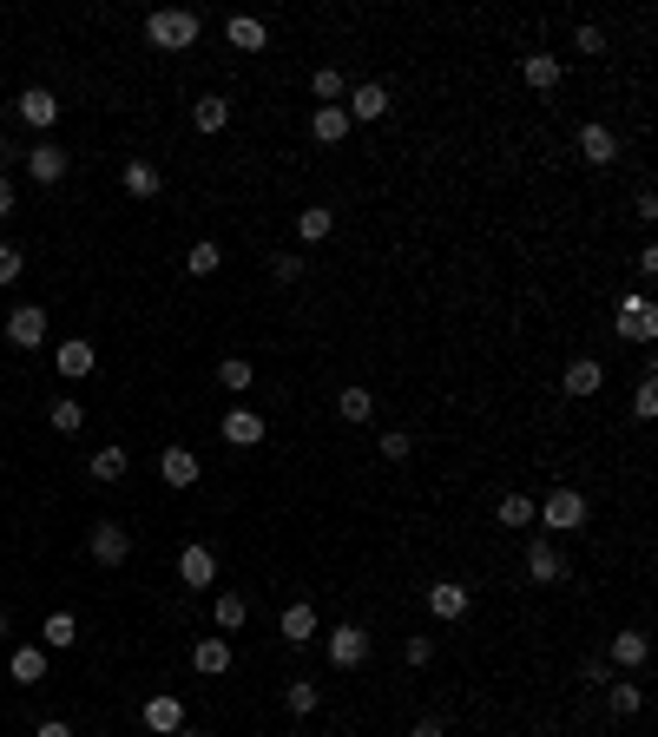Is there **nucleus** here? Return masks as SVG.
<instances>
[{"mask_svg": "<svg viewBox=\"0 0 658 737\" xmlns=\"http://www.w3.org/2000/svg\"><path fill=\"white\" fill-rule=\"evenodd\" d=\"M586 514H593V507H586V494H580V487H553L547 501L533 507V520H540L547 534H580V527H586Z\"/></svg>", "mask_w": 658, "mask_h": 737, "instance_id": "obj_1", "label": "nucleus"}, {"mask_svg": "<svg viewBox=\"0 0 658 737\" xmlns=\"http://www.w3.org/2000/svg\"><path fill=\"white\" fill-rule=\"evenodd\" d=\"M145 40H152V47H165V53L198 47V14H191V7H158V14L145 20Z\"/></svg>", "mask_w": 658, "mask_h": 737, "instance_id": "obj_2", "label": "nucleus"}, {"mask_svg": "<svg viewBox=\"0 0 658 737\" xmlns=\"http://www.w3.org/2000/svg\"><path fill=\"white\" fill-rule=\"evenodd\" d=\"M47 330H53V316L40 310V303H14V310H7V343L14 349H40Z\"/></svg>", "mask_w": 658, "mask_h": 737, "instance_id": "obj_3", "label": "nucleus"}, {"mask_svg": "<svg viewBox=\"0 0 658 737\" xmlns=\"http://www.w3.org/2000/svg\"><path fill=\"white\" fill-rule=\"evenodd\" d=\"M619 336H632V343H658V303L652 297H619Z\"/></svg>", "mask_w": 658, "mask_h": 737, "instance_id": "obj_4", "label": "nucleus"}, {"mask_svg": "<svg viewBox=\"0 0 658 737\" xmlns=\"http://www.w3.org/2000/svg\"><path fill=\"white\" fill-rule=\"evenodd\" d=\"M178 580H185L191 593H211V586H218V553H211V547H198V540H191V547L178 553Z\"/></svg>", "mask_w": 658, "mask_h": 737, "instance_id": "obj_5", "label": "nucleus"}, {"mask_svg": "<svg viewBox=\"0 0 658 737\" xmlns=\"http://www.w3.org/2000/svg\"><path fill=\"white\" fill-rule=\"evenodd\" d=\"M468 606H474V593L461 580H435L428 586V612H435L441 626H455V619H468Z\"/></svg>", "mask_w": 658, "mask_h": 737, "instance_id": "obj_6", "label": "nucleus"}, {"mask_svg": "<svg viewBox=\"0 0 658 737\" xmlns=\"http://www.w3.org/2000/svg\"><path fill=\"white\" fill-rule=\"evenodd\" d=\"M362 659H369V632H362V626H336V632H329V665H336V672H356Z\"/></svg>", "mask_w": 658, "mask_h": 737, "instance_id": "obj_7", "label": "nucleus"}, {"mask_svg": "<svg viewBox=\"0 0 658 737\" xmlns=\"http://www.w3.org/2000/svg\"><path fill=\"white\" fill-rule=\"evenodd\" d=\"M126 553H132L126 527H119V520H93V560L99 566H126Z\"/></svg>", "mask_w": 658, "mask_h": 737, "instance_id": "obj_8", "label": "nucleus"}, {"mask_svg": "<svg viewBox=\"0 0 658 737\" xmlns=\"http://www.w3.org/2000/svg\"><path fill=\"white\" fill-rule=\"evenodd\" d=\"M527 580H533V586H553V580H566V560H560V547H553L547 534H540V540L527 547Z\"/></svg>", "mask_w": 658, "mask_h": 737, "instance_id": "obj_9", "label": "nucleus"}, {"mask_svg": "<svg viewBox=\"0 0 658 737\" xmlns=\"http://www.w3.org/2000/svg\"><path fill=\"white\" fill-rule=\"evenodd\" d=\"M53 369H60L66 382H86L93 376V343H86V336H66V343L53 349Z\"/></svg>", "mask_w": 658, "mask_h": 737, "instance_id": "obj_10", "label": "nucleus"}, {"mask_svg": "<svg viewBox=\"0 0 658 737\" xmlns=\"http://www.w3.org/2000/svg\"><path fill=\"white\" fill-rule=\"evenodd\" d=\"M66 165H73V158H66L60 145H47V139H40V145L27 152V178H33V185H60Z\"/></svg>", "mask_w": 658, "mask_h": 737, "instance_id": "obj_11", "label": "nucleus"}, {"mask_svg": "<svg viewBox=\"0 0 658 737\" xmlns=\"http://www.w3.org/2000/svg\"><path fill=\"white\" fill-rule=\"evenodd\" d=\"M14 112H20V119H27V126H33V132H47V126H53V119H60V99H53V93H47V86H27V93H20V99H14Z\"/></svg>", "mask_w": 658, "mask_h": 737, "instance_id": "obj_12", "label": "nucleus"}, {"mask_svg": "<svg viewBox=\"0 0 658 737\" xmlns=\"http://www.w3.org/2000/svg\"><path fill=\"white\" fill-rule=\"evenodd\" d=\"M343 112H349V126H369V119H382V112H389V86H376V79H369V86H356Z\"/></svg>", "mask_w": 658, "mask_h": 737, "instance_id": "obj_13", "label": "nucleus"}, {"mask_svg": "<svg viewBox=\"0 0 658 737\" xmlns=\"http://www.w3.org/2000/svg\"><path fill=\"white\" fill-rule=\"evenodd\" d=\"M277 632H283V639H290V645H310L316 632H323V626H316V606H310V599H297V606H283Z\"/></svg>", "mask_w": 658, "mask_h": 737, "instance_id": "obj_14", "label": "nucleus"}, {"mask_svg": "<svg viewBox=\"0 0 658 737\" xmlns=\"http://www.w3.org/2000/svg\"><path fill=\"white\" fill-rule=\"evenodd\" d=\"M158 474H165V487H198V455H191V448H165V455H158Z\"/></svg>", "mask_w": 658, "mask_h": 737, "instance_id": "obj_15", "label": "nucleus"}, {"mask_svg": "<svg viewBox=\"0 0 658 737\" xmlns=\"http://www.w3.org/2000/svg\"><path fill=\"white\" fill-rule=\"evenodd\" d=\"M560 53H527V60H520V79H527L533 93H553V86H560Z\"/></svg>", "mask_w": 658, "mask_h": 737, "instance_id": "obj_16", "label": "nucleus"}, {"mask_svg": "<svg viewBox=\"0 0 658 737\" xmlns=\"http://www.w3.org/2000/svg\"><path fill=\"white\" fill-rule=\"evenodd\" d=\"M218 428H224V441H231V448H257V441H264V415H251V408H231Z\"/></svg>", "mask_w": 658, "mask_h": 737, "instance_id": "obj_17", "label": "nucleus"}, {"mask_svg": "<svg viewBox=\"0 0 658 737\" xmlns=\"http://www.w3.org/2000/svg\"><path fill=\"white\" fill-rule=\"evenodd\" d=\"M224 40H231L237 53H264V40H270V27L257 14H231V27H224Z\"/></svg>", "mask_w": 658, "mask_h": 737, "instance_id": "obj_18", "label": "nucleus"}, {"mask_svg": "<svg viewBox=\"0 0 658 737\" xmlns=\"http://www.w3.org/2000/svg\"><path fill=\"white\" fill-rule=\"evenodd\" d=\"M645 659H652V639H645V632H619V639H612V672H639Z\"/></svg>", "mask_w": 658, "mask_h": 737, "instance_id": "obj_19", "label": "nucleus"}, {"mask_svg": "<svg viewBox=\"0 0 658 737\" xmlns=\"http://www.w3.org/2000/svg\"><path fill=\"white\" fill-rule=\"evenodd\" d=\"M145 731H158V737L185 731V705L178 698H145Z\"/></svg>", "mask_w": 658, "mask_h": 737, "instance_id": "obj_20", "label": "nucleus"}, {"mask_svg": "<svg viewBox=\"0 0 658 737\" xmlns=\"http://www.w3.org/2000/svg\"><path fill=\"white\" fill-rule=\"evenodd\" d=\"M191 665H198L204 678H224L231 672V639H198L191 645Z\"/></svg>", "mask_w": 658, "mask_h": 737, "instance_id": "obj_21", "label": "nucleus"}, {"mask_svg": "<svg viewBox=\"0 0 658 737\" xmlns=\"http://www.w3.org/2000/svg\"><path fill=\"white\" fill-rule=\"evenodd\" d=\"M580 158H586V165H612V158H619L612 126H580Z\"/></svg>", "mask_w": 658, "mask_h": 737, "instance_id": "obj_22", "label": "nucleus"}, {"mask_svg": "<svg viewBox=\"0 0 658 737\" xmlns=\"http://www.w3.org/2000/svg\"><path fill=\"white\" fill-rule=\"evenodd\" d=\"M7 672H14V685H40L47 678V645H20L14 659H7Z\"/></svg>", "mask_w": 658, "mask_h": 737, "instance_id": "obj_23", "label": "nucleus"}, {"mask_svg": "<svg viewBox=\"0 0 658 737\" xmlns=\"http://www.w3.org/2000/svg\"><path fill=\"white\" fill-rule=\"evenodd\" d=\"M119 178H126V191H132V198H158V191H165V178H158V165H152V158H132V165H126Z\"/></svg>", "mask_w": 658, "mask_h": 737, "instance_id": "obj_24", "label": "nucleus"}, {"mask_svg": "<svg viewBox=\"0 0 658 737\" xmlns=\"http://www.w3.org/2000/svg\"><path fill=\"white\" fill-rule=\"evenodd\" d=\"M599 389H606V369H599L593 356H580L566 369V395H599Z\"/></svg>", "mask_w": 658, "mask_h": 737, "instance_id": "obj_25", "label": "nucleus"}, {"mask_svg": "<svg viewBox=\"0 0 658 737\" xmlns=\"http://www.w3.org/2000/svg\"><path fill=\"white\" fill-rule=\"evenodd\" d=\"M329 231H336V211H329V204H310V211H297V237H303V244H323Z\"/></svg>", "mask_w": 658, "mask_h": 737, "instance_id": "obj_26", "label": "nucleus"}, {"mask_svg": "<svg viewBox=\"0 0 658 737\" xmlns=\"http://www.w3.org/2000/svg\"><path fill=\"white\" fill-rule=\"evenodd\" d=\"M336 415H343V422H369V415H376V395L362 389V382H349V389L336 395Z\"/></svg>", "mask_w": 658, "mask_h": 737, "instance_id": "obj_27", "label": "nucleus"}, {"mask_svg": "<svg viewBox=\"0 0 658 737\" xmlns=\"http://www.w3.org/2000/svg\"><path fill=\"white\" fill-rule=\"evenodd\" d=\"M191 119H198V132H224V126H231V99L204 93L198 106H191Z\"/></svg>", "mask_w": 658, "mask_h": 737, "instance_id": "obj_28", "label": "nucleus"}, {"mask_svg": "<svg viewBox=\"0 0 658 737\" xmlns=\"http://www.w3.org/2000/svg\"><path fill=\"white\" fill-rule=\"evenodd\" d=\"M310 132H316V139H323V145H336V139H343V132H349V112H343V106H316Z\"/></svg>", "mask_w": 658, "mask_h": 737, "instance_id": "obj_29", "label": "nucleus"}, {"mask_svg": "<svg viewBox=\"0 0 658 737\" xmlns=\"http://www.w3.org/2000/svg\"><path fill=\"white\" fill-rule=\"evenodd\" d=\"M40 639H47V652H66V645L79 639V626H73V612H47V626H40Z\"/></svg>", "mask_w": 658, "mask_h": 737, "instance_id": "obj_30", "label": "nucleus"}, {"mask_svg": "<svg viewBox=\"0 0 658 737\" xmlns=\"http://www.w3.org/2000/svg\"><path fill=\"white\" fill-rule=\"evenodd\" d=\"M211 619H218V632H237L244 619H251V606H244V593H218V606H211Z\"/></svg>", "mask_w": 658, "mask_h": 737, "instance_id": "obj_31", "label": "nucleus"}, {"mask_svg": "<svg viewBox=\"0 0 658 737\" xmlns=\"http://www.w3.org/2000/svg\"><path fill=\"white\" fill-rule=\"evenodd\" d=\"M251 376H257V369H251V356H224V362H218V382H224L231 395H244V389H251Z\"/></svg>", "mask_w": 658, "mask_h": 737, "instance_id": "obj_32", "label": "nucleus"}, {"mask_svg": "<svg viewBox=\"0 0 658 737\" xmlns=\"http://www.w3.org/2000/svg\"><path fill=\"white\" fill-rule=\"evenodd\" d=\"M224 264V251H218V244H211V237H198V244H191V251H185V270H191V277H211V270H218Z\"/></svg>", "mask_w": 658, "mask_h": 737, "instance_id": "obj_33", "label": "nucleus"}, {"mask_svg": "<svg viewBox=\"0 0 658 737\" xmlns=\"http://www.w3.org/2000/svg\"><path fill=\"white\" fill-rule=\"evenodd\" d=\"M93 481H99V487L126 481V448H99V455H93Z\"/></svg>", "mask_w": 658, "mask_h": 737, "instance_id": "obj_34", "label": "nucleus"}, {"mask_svg": "<svg viewBox=\"0 0 658 737\" xmlns=\"http://www.w3.org/2000/svg\"><path fill=\"white\" fill-rule=\"evenodd\" d=\"M47 422H53V428H60V435H79V428H86V408H79V402H73V395H60V402H53V408H47Z\"/></svg>", "mask_w": 658, "mask_h": 737, "instance_id": "obj_35", "label": "nucleus"}, {"mask_svg": "<svg viewBox=\"0 0 658 737\" xmlns=\"http://www.w3.org/2000/svg\"><path fill=\"white\" fill-rule=\"evenodd\" d=\"M494 520H501V527H533V501L527 494H507V501L494 507Z\"/></svg>", "mask_w": 658, "mask_h": 737, "instance_id": "obj_36", "label": "nucleus"}, {"mask_svg": "<svg viewBox=\"0 0 658 737\" xmlns=\"http://www.w3.org/2000/svg\"><path fill=\"white\" fill-rule=\"evenodd\" d=\"M283 705L297 711V718H310V711H316V705H323V691H316V685H310V678H297V685L283 691Z\"/></svg>", "mask_w": 658, "mask_h": 737, "instance_id": "obj_37", "label": "nucleus"}, {"mask_svg": "<svg viewBox=\"0 0 658 737\" xmlns=\"http://www.w3.org/2000/svg\"><path fill=\"white\" fill-rule=\"evenodd\" d=\"M310 93L323 99V106H329V99H343V73H336V66H316V73H310Z\"/></svg>", "mask_w": 658, "mask_h": 737, "instance_id": "obj_38", "label": "nucleus"}, {"mask_svg": "<svg viewBox=\"0 0 658 737\" xmlns=\"http://www.w3.org/2000/svg\"><path fill=\"white\" fill-rule=\"evenodd\" d=\"M270 277H277V283H297L303 277V251H277V257H270Z\"/></svg>", "mask_w": 658, "mask_h": 737, "instance_id": "obj_39", "label": "nucleus"}, {"mask_svg": "<svg viewBox=\"0 0 658 737\" xmlns=\"http://www.w3.org/2000/svg\"><path fill=\"white\" fill-rule=\"evenodd\" d=\"M639 705H645L639 685H612V711H619V718H639Z\"/></svg>", "mask_w": 658, "mask_h": 737, "instance_id": "obj_40", "label": "nucleus"}, {"mask_svg": "<svg viewBox=\"0 0 658 737\" xmlns=\"http://www.w3.org/2000/svg\"><path fill=\"white\" fill-rule=\"evenodd\" d=\"M632 415H639V422H652V415H658V382L652 376H645L639 395H632Z\"/></svg>", "mask_w": 658, "mask_h": 737, "instance_id": "obj_41", "label": "nucleus"}, {"mask_svg": "<svg viewBox=\"0 0 658 737\" xmlns=\"http://www.w3.org/2000/svg\"><path fill=\"white\" fill-rule=\"evenodd\" d=\"M20 270H27V257L14 244H0V283H20Z\"/></svg>", "mask_w": 658, "mask_h": 737, "instance_id": "obj_42", "label": "nucleus"}, {"mask_svg": "<svg viewBox=\"0 0 658 737\" xmlns=\"http://www.w3.org/2000/svg\"><path fill=\"white\" fill-rule=\"evenodd\" d=\"M408 448H415L408 428H389V435H382V455H389V461H408Z\"/></svg>", "mask_w": 658, "mask_h": 737, "instance_id": "obj_43", "label": "nucleus"}, {"mask_svg": "<svg viewBox=\"0 0 658 737\" xmlns=\"http://www.w3.org/2000/svg\"><path fill=\"white\" fill-rule=\"evenodd\" d=\"M573 47H580V53H606V27H580V33H573Z\"/></svg>", "mask_w": 658, "mask_h": 737, "instance_id": "obj_44", "label": "nucleus"}, {"mask_svg": "<svg viewBox=\"0 0 658 737\" xmlns=\"http://www.w3.org/2000/svg\"><path fill=\"white\" fill-rule=\"evenodd\" d=\"M435 659V639H428V632H415V639H408V665H428Z\"/></svg>", "mask_w": 658, "mask_h": 737, "instance_id": "obj_45", "label": "nucleus"}, {"mask_svg": "<svg viewBox=\"0 0 658 737\" xmlns=\"http://www.w3.org/2000/svg\"><path fill=\"white\" fill-rule=\"evenodd\" d=\"M33 737H73V724H66V718H40V731H33Z\"/></svg>", "mask_w": 658, "mask_h": 737, "instance_id": "obj_46", "label": "nucleus"}, {"mask_svg": "<svg viewBox=\"0 0 658 737\" xmlns=\"http://www.w3.org/2000/svg\"><path fill=\"white\" fill-rule=\"evenodd\" d=\"M14 158H20V152H14V139L0 132V178H7V165H14Z\"/></svg>", "mask_w": 658, "mask_h": 737, "instance_id": "obj_47", "label": "nucleus"}, {"mask_svg": "<svg viewBox=\"0 0 658 737\" xmlns=\"http://www.w3.org/2000/svg\"><path fill=\"white\" fill-rule=\"evenodd\" d=\"M408 737H448V731H441V718H422V724H415Z\"/></svg>", "mask_w": 658, "mask_h": 737, "instance_id": "obj_48", "label": "nucleus"}, {"mask_svg": "<svg viewBox=\"0 0 658 737\" xmlns=\"http://www.w3.org/2000/svg\"><path fill=\"white\" fill-rule=\"evenodd\" d=\"M0 218H14V185L0 178Z\"/></svg>", "mask_w": 658, "mask_h": 737, "instance_id": "obj_49", "label": "nucleus"}, {"mask_svg": "<svg viewBox=\"0 0 658 737\" xmlns=\"http://www.w3.org/2000/svg\"><path fill=\"white\" fill-rule=\"evenodd\" d=\"M0 639H7V606H0Z\"/></svg>", "mask_w": 658, "mask_h": 737, "instance_id": "obj_50", "label": "nucleus"}, {"mask_svg": "<svg viewBox=\"0 0 658 737\" xmlns=\"http://www.w3.org/2000/svg\"><path fill=\"white\" fill-rule=\"evenodd\" d=\"M172 737H204V731H172Z\"/></svg>", "mask_w": 658, "mask_h": 737, "instance_id": "obj_51", "label": "nucleus"}]
</instances>
